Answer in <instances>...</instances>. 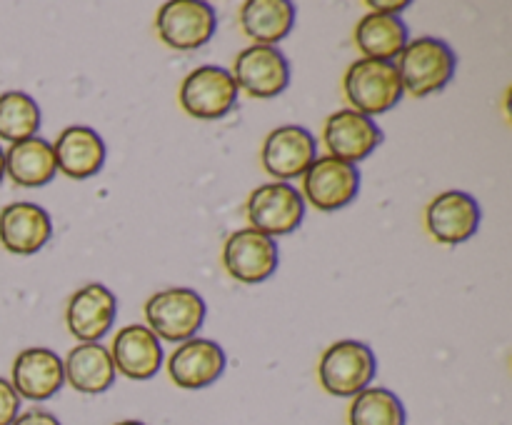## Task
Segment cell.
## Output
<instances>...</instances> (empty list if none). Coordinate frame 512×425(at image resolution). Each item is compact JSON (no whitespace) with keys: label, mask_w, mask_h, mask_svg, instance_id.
<instances>
[{"label":"cell","mask_w":512,"mask_h":425,"mask_svg":"<svg viewBox=\"0 0 512 425\" xmlns=\"http://www.w3.org/2000/svg\"><path fill=\"white\" fill-rule=\"evenodd\" d=\"M358 190V168L323 155V158H315V163L305 170L300 195H303L305 203H310L320 213H335V210L348 208L358 198Z\"/></svg>","instance_id":"cell-8"},{"label":"cell","mask_w":512,"mask_h":425,"mask_svg":"<svg viewBox=\"0 0 512 425\" xmlns=\"http://www.w3.org/2000/svg\"><path fill=\"white\" fill-rule=\"evenodd\" d=\"M218 18L215 8L203 0H170L158 8L155 33L168 48L190 53L213 40Z\"/></svg>","instance_id":"cell-6"},{"label":"cell","mask_w":512,"mask_h":425,"mask_svg":"<svg viewBox=\"0 0 512 425\" xmlns=\"http://www.w3.org/2000/svg\"><path fill=\"white\" fill-rule=\"evenodd\" d=\"M323 143L330 158L355 165L383 143V130L368 115L343 108L328 115L323 123Z\"/></svg>","instance_id":"cell-13"},{"label":"cell","mask_w":512,"mask_h":425,"mask_svg":"<svg viewBox=\"0 0 512 425\" xmlns=\"http://www.w3.org/2000/svg\"><path fill=\"white\" fill-rule=\"evenodd\" d=\"M223 268L243 285H258L278 270V243L253 228H240L225 238Z\"/></svg>","instance_id":"cell-11"},{"label":"cell","mask_w":512,"mask_h":425,"mask_svg":"<svg viewBox=\"0 0 512 425\" xmlns=\"http://www.w3.org/2000/svg\"><path fill=\"white\" fill-rule=\"evenodd\" d=\"M40 130V108L23 90L0 93V140L20 143Z\"/></svg>","instance_id":"cell-25"},{"label":"cell","mask_w":512,"mask_h":425,"mask_svg":"<svg viewBox=\"0 0 512 425\" xmlns=\"http://www.w3.org/2000/svg\"><path fill=\"white\" fill-rule=\"evenodd\" d=\"M13 425H60V420L55 418L50 410L30 408V410H25V413H20L18 418L13 420Z\"/></svg>","instance_id":"cell-27"},{"label":"cell","mask_w":512,"mask_h":425,"mask_svg":"<svg viewBox=\"0 0 512 425\" xmlns=\"http://www.w3.org/2000/svg\"><path fill=\"white\" fill-rule=\"evenodd\" d=\"M10 375H13L10 385L20 395V400L25 398L33 400V403H43V400L53 398L65 385L63 358L50 348L20 350L13 360Z\"/></svg>","instance_id":"cell-17"},{"label":"cell","mask_w":512,"mask_h":425,"mask_svg":"<svg viewBox=\"0 0 512 425\" xmlns=\"http://www.w3.org/2000/svg\"><path fill=\"white\" fill-rule=\"evenodd\" d=\"M398 78L403 93L413 98H428L440 93L453 80L458 58L445 40L423 35V38L408 40L403 53L398 55Z\"/></svg>","instance_id":"cell-1"},{"label":"cell","mask_w":512,"mask_h":425,"mask_svg":"<svg viewBox=\"0 0 512 425\" xmlns=\"http://www.w3.org/2000/svg\"><path fill=\"white\" fill-rule=\"evenodd\" d=\"M368 5L373 13H380V15H398L400 10L408 8V0H400V3H378V0H373V3H365Z\"/></svg>","instance_id":"cell-28"},{"label":"cell","mask_w":512,"mask_h":425,"mask_svg":"<svg viewBox=\"0 0 512 425\" xmlns=\"http://www.w3.org/2000/svg\"><path fill=\"white\" fill-rule=\"evenodd\" d=\"M145 323L158 340L185 343L195 338L205 323L208 305L193 288H165L145 300Z\"/></svg>","instance_id":"cell-3"},{"label":"cell","mask_w":512,"mask_h":425,"mask_svg":"<svg viewBox=\"0 0 512 425\" xmlns=\"http://www.w3.org/2000/svg\"><path fill=\"white\" fill-rule=\"evenodd\" d=\"M318 158V143L303 125H280L270 130L260 148V163L278 183L303 178L305 170Z\"/></svg>","instance_id":"cell-9"},{"label":"cell","mask_w":512,"mask_h":425,"mask_svg":"<svg viewBox=\"0 0 512 425\" xmlns=\"http://www.w3.org/2000/svg\"><path fill=\"white\" fill-rule=\"evenodd\" d=\"M53 145L40 135L13 143L5 150V175L20 188H43L55 178Z\"/></svg>","instance_id":"cell-22"},{"label":"cell","mask_w":512,"mask_h":425,"mask_svg":"<svg viewBox=\"0 0 512 425\" xmlns=\"http://www.w3.org/2000/svg\"><path fill=\"white\" fill-rule=\"evenodd\" d=\"M225 350L215 340L190 338L168 358V375L180 390H203L225 373Z\"/></svg>","instance_id":"cell-15"},{"label":"cell","mask_w":512,"mask_h":425,"mask_svg":"<svg viewBox=\"0 0 512 425\" xmlns=\"http://www.w3.org/2000/svg\"><path fill=\"white\" fill-rule=\"evenodd\" d=\"M405 405L393 390L370 388L360 390L355 398H350L348 405V425H405Z\"/></svg>","instance_id":"cell-24"},{"label":"cell","mask_w":512,"mask_h":425,"mask_svg":"<svg viewBox=\"0 0 512 425\" xmlns=\"http://www.w3.org/2000/svg\"><path fill=\"white\" fill-rule=\"evenodd\" d=\"M115 373L130 380H150L163 365V345L148 325H125L115 333L110 348Z\"/></svg>","instance_id":"cell-18"},{"label":"cell","mask_w":512,"mask_h":425,"mask_svg":"<svg viewBox=\"0 0 512 425\" xmlns=\"http://www.w3.org/2000/svg\"><path fill=\"white\" fill-rule=\"evenodd\" d=\"M65 383L83 395H100L113 388L115 365L110 350L100 343H80L63 358Z\"/></svg>","instance_id":"cell-20"},{"label":"cell","mask_w":512,"mask_h":425,"mask_svg":"<svg viewBox=\"0 0 512 425\" xmlns=\"http://www.w3.org/2000/svg\"><path fill=\"white\" fill-rule=\"evenodd\" d=\"M118 313V300L103 283H88L70 295L65 305V325L80 343H98L110 333Z\"/></svg>","instance_id":"cell-14"},{"label":"cell","mask_w":512,"mask_h":425,"mask_svg":"<svg viewBox=\"0 0 512 425\" xmlns=\"http://www.w3.org/2000/svg\"><path fill=\"white\" fill-rule=\"evenodd\" d=\"M295 25V5L288 0H248L240 8V28L253 45H278Z\"/></svg>","instance_id":"cell-23"},{"label":"cell","mask_w":512,"mask_h":425,"mask_svg":"<svg viewBox=\"0 0 512 425\" xmlns=\"http://www.w3.org/2000/svg\"><path fill=\"white\" fill-rule=\"evenodd\" d=\"M245 218H248L250 228L275 240L300 228L305 218V200L300 190L290 183L275 180V183L258 185L248 195Z\"/></svg>","instance_id":"cell-5"},{"label":"cell","mask_w":512,"mask_h":425,"mask_svg":"<svg viewBox=\"0 0 512 425\" xmlns=\"http://www.w3.org/2000/svg\"><path fill=\"white\" fill-rule=\"evenodd\" d=\"M53 155L58 173L73 180H85L103 170L108 150H105L98 130L88 128V125H70V128L60 130L53 145Z\"/></svg>","instance_id":"cell-19"},{"label":"cell","mask_w":512,"mask_h":425,"mask_svg":"<svg viewBox=\"0 0 512 425\" xmlns=\"http://www.w3.org/2000/svg\"><path fill=\"white\" fill-rule=\"evenodd\" d=\"M378 360L370 345L360 340H338L328 345L318 360L320 388L335 398H355L360 390L370 388Z\"/></svg>","instance_id":"cell-4"},{"label":"cell","mask_w":512,"mask_h":425,"mask_svg":"<svg viewBox=\"0 0 512 425\" xmlns=\"http://www.w3.org/2000/svg\"><path fill=\"white\" fill-rule=\"evenodd\" d=\"M5 178V150L0 148V183H3Z\"/></svg>","instance_id":"cell-29"},{"label":"cell","mask_w":512,"mask_h":425,"mask_svg":"<svg viewBox=\"0 0 512 425\" xmlns=\"http://www.w3.org/2000/svg\"><path fill=\"white\" fill-rule=\"evenodd\" d=\"M230 75L250 98H278L290 85V63L273 45H248L238 53Z\"/></svg>","instance_id":"cell-10"},{"label":"cell","mask_w":512,"mask_h":425,"mask_svg":"<svg viewBox=\"0 0 512 425\" xmlns=\"http://www.w3.org/2000/svg\"><path fill=\"white\" fill-rule=\"evenodd\" d=\"M238 95L240 90L230 70L220 65H200L180 83L178 103L190 118L218 120L233 110Z\"/></svg>","instance_id":"cell-7"},{"label":"cell","mask_w":512,"mask_h":425,"mask_svg":"<svg viewBox=\"0 0 512 425\" xmlns=\"http://www.w3.org/2000/svg\"><path fill=\"white\" fill-rule=\"evenodd\" d=\"M20 415V395L10 385V380L0 378V425H13Z\"/></svg>","instance_id":"cell-26"},{"label":"cell","mask_w":512,"mask_h":425,"mask_svg":"<svg viewBox=\"0 0 512 425\" xmlns=\"http://www.w3.org/2000/svg\"><path fill=\"white\" fill-rule=\"evenodd\" d=\"M343 95L350 110L375 120V115L393 110L405 93L395 63L360 58L345 70Z\"/></svg>","instance_id":"cell-2"},{"label":"cell","mask_w":512,"mask_h":425,"mask_svg":"<svg viewBox=\"0 0 512 425\" xmlns=\"http://www.w3.org/2000/svg\"><path fill=\"white\" fill-rule=\"evenodd\" d=\"M408 25L400 20V15H380L365 13L353 30L355 48L368 60H385L393 63L403 48L408 45Z\"/></svg>","instance_id":"cell-21"},{"label":"cell","mask_w":512,"mask_h":425,"mask_svg":"<svg viewBox=\"0 0 512 425\" xmlns=\"http://www.w3.org/2000/svg\"><path fill=\"white\" fill-rule=\"evenodd\" d=\"M115 425H148V423H143V420H120V423Z\"/></svg>","instance_id":"cell-30"},{"label":"cell","mask_w":512,"mask_h":425,"mask_svg":"<svg viewBox=\"0 0 512 425\" xmlns=\"http://www.w3.org/2000/svg\"><path fill=\"white\" fill-rule=\"evenodd\" d=\"M480 205L465 190H443L425 208V230L440 245H460L478 233Z\"/></svg>","instance_id":"cell-12"},{"label":"cell","mask_w":512,"mask_h":425,"mask_svg":"<svg viewBox=\"0 0 512 425\" xmlns=\"http://www.w3.org/2000/svg\"><path fill=\"white\" fill-rule=\"evenodd\" d=\"M53 238V220L40 205L18 200L0 210V245L13 255H35Z\"/></svg>","instance_id":"cell-16"}]
</instances>
